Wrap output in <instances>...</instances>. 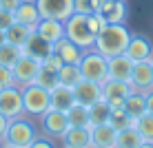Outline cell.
I'll return each mask as SVG.
<instances>
[{
    "instance_id": "3",
    "label": "cell",
    "mask_w": 153,
    "mask_h": 148,
    "mask_svg": "<svg viewBox=\"0 0 153 148\" xmlns=\"http://www.w3.org/2000/svg\"><path fill=\"white\" fill-rule=\"evenodd\" d=\"M38 137V128L31 119L22 117H16V119H9V126H7V137H4V148H27L31 141Z\"/></svg>"
},
{
    "instance_id": "28",
    "label": "cell",
    "mask_w": 153,
    "mask_h": 148,
    "mask_svg": "<svg viewBox=\"0 0 153 148\" xmlns=\"http://www.w3.org/2000/svg\"><path fill=\"white\" fill-rule=\"evenodd\" d=\"M25 53V49H20V46L16 44H9V42H4V44H0V64L11 68L16 62L20 60V55Z\"/></svg>"
},
{
    "instance_id": "20",
    "label": "cell",
    "mask_w": 153,
    "mask_h": 148,
    "mask_svg": "<svg viewBox=\"0 0 153 148\" xmlns=\"http://www.w3.org/2000/svg\"><path fill=\"white\" fill-rule=\"evenodd\" d=\"M115 137H118V130L111 124L91 126V144L96 148H115Z\"/></svg>"
},
{
    "instance_id": "18",
    "label": "cell",
    "mask_w": 153,
    "mask_h": 148,
    "mask_svg": "<svg viewBox=\"0 0 153 148\" xmlns=\"http://www.w3.org/2000/svg\"><path fill=\"white\" fill-rule=\"evenodd\" d=\"M98 13L109 24H122L129 18V4H126V0H109V2L102 4V9Z\"/></svg>"
},
{
    "instance_id": "6",
    "label": "cell",
    "mask_w": 153,
    "mask_h": 148,
    "mask_svg": "<svg viewBox=\"0 0 153 148\" xmlns=\"http://www.w3.org/2000/svg\"><path fill=\"white\" fill-rule=\"evenodd\" d=\"M42 68V60L38 55H31L25 51L22 55H20V60L16 62L11 66V73H13V82L18 84V86H27V84H33L36 77H38Z\"/></svg>"
},
{
    "instance_id": "23",
    "label": "cell",
    "mask_w": 153,
    "mask_h": 148,
    "mask_svg": "<svg viewBox=\"0 0 153 148\" xmlns=\"http://www.w3.org/2000/svg\"><path fill=\"white\" fill-rule=\"evenodd\" d=\"M122 108L129 113V117L131 119H138L142 117V115L146 113V97H144V93H138V91H133L129 95V97L124 99V104H122Z\"/></svg>"
},
{
    "instance_id": "34",
    "label": "cell",
    "mask_w": 153,
    "mask_h": 148,
    "mask_svg": "<svg viewBox=\"0 0 153 148\" xmlns=\"http://www.w3.org/2000/svg\"><path fill=\"white\" fill-rule=\"evenodd\" d=\"M27 148H58L56 144H53V139L51 137H47V135H38L33 141L27 146Z\"/></svg>"
},
{
    "instance_id": "14",
    "label": "cell",
    "mask_w": 153,
    "mask_h": 148,
    "mask_svg": "<svg viewBox=\"0 0 153 148\" xmlns=\"http://www.w3.org/2000/svg\"><path fill=\"white\" fill-rule=\"evenodd\" d=\"M131 71H133V60H129L124 53L107 57V77H109V80L129 82Z\"/></svg>"
},
{
    "instance_id": "10",
    "label": "cell",
    "mask_w": 153,
    "mask_h": 148,
    "mask_svg": "<svg viewBox=\"0 0 153 148\" xmlns=\"http://www.w3.org/2000/svg\"><path fill=\"white\" fill-rule=\"evenodd\" d=\"M36 7L40 11V18H53L65 22L73 15V0H36Z\"/></svg>"
},
{
    "instance_id": "2",
    "label": "cell",
    "mask_w": 153,
    "mask_h": 148,
    "mask_svg": "<svg viewBox=\"0 0 153 148\" xmlns=\"http://www.w3.org/2000/svg\"><path fill=\"white\" fill-rule=\"evenodd\" d=\"M65 35L82 51L93 49V44H96V33L89 27V18L84 13H73L65 20Z\"/></svg>"
},
{
    "instance_id": "33",
    "label": "cell",
    "mask_w": 153,
    "mask_h": 148,
    "mask_svg": "<svg viewBox=\"0 0 153 148\" xmlns=\"http://www.w3.org/2000/svg\"><path fill=\"white\" fill-rule=\"evenodd\" d=\"M87 18H89V27H91V31H93L96 35H98L104 27H107V24H109V22H107V20H104L100 13H89Z\"/></svg>"
},
{
    "instance_id": "37",
    "label": "cell",
    "mask_w": 153,
    "mask_h": 148,
    "mask_svg": "<svg viewBox=\"0 0 153 148\" xmlns=\"http://www.w3.org/2000/svg\"><path fill=\"white\" fill-rule=\"evenodd\" d=\"M18 4L20 0H0V9H7V11H16Z\"/></svg>"
},
{
    "instance_id": "35",
    "label": "cell",
    "mask_w": 153,
    "mask_h": 148,
    "mask_svg": "<svg viewBox=\"0 0 153 148\" xmlns=\"http://www.w3.org/2000/svg\"><path fill=\"white\" fill-rule=\"evenodd\" d=\"M13 82V73H11V68H7V66H2L0 64V91L2 88H7V86H11Z\"/></svg>"
},
{
    "instance_id": "17",
    "label": "cell",
    "mask_w": 153,
    "mask_h": 148,
    "mask_svg": "<svg viewBox=\"0 0 153 148\" xmlns=\"http://www.w3.org/2000/svg\"><path fill=\"white\" fill-rule=\"evenodd\" d=\"M73 104H76V95H73V88L62 86V84H56V86L49 91V108L67 113V110H69Z\"/></svg>"
},
{
    "instance_id": "30",
    "label": "cell",
    "mask_w": 153,
    "mask_h": 148,
    "mask_svg": "<svg viewBox=\"0 0 153 148\" xmlns=\"http://www.w3.org/2000/svg\"><path fill=\"white\" fill-rule=\"evenodd\" d=\"M109 124H111L115 130H122V128H129V126H133V119L129 117V113H126L124 108H111Z\"/></svg>"
},
{
    "instance_id": "44",
    "label": "cell",
    "mask_w": 153,
    "mask_h": 148,
    "mask_svg": "<svg viewBox=\"0 0 153 148\" xmlns=\"http://www.w3.org/2000/svg\"><path fill=\"white\" fill-rule=\"evenodd\" d=\"M93 148H96V146H93Z\"/></svg>"
},
{
    "instance_id": "43",
    "label": "cell",
    "mask_w": 153,
    "mask_h": 148,
    "mask_svg": "<svg viewBox=\"0 0 153 148\" xmlns=\"http://www.w3.org/2000/svg\"><path fill=\"white\" fill-rule=\"evenodd\" d=\"M0 148H4V144H2V141H0Z\"/></svg>"
},
{
    "instance_id": "25",
    "label": "cell",
    "mask_w": 153,
    "mask_h": 148,
    "mask_svg": "<svg viewBox=\"0 0 153 148\" xmlns=\"http://www.w3.org/2000/svg\"><path fill=\"white\" fill-rule=\"evenodd\" d=\"M56 77H58V84L73 88L78 82L82 80V73H80V66L78 64H62L60 71L56 73Z\"/></svg>"
},
{
    "instance_id": "24",
    "label": "cell",
    "mask_w": 153,
    "mask_h": 148,
    "mask_svg": "<svg viewBox=\"0 0 153 148\" xmlns=\"http://www.w3.org/2000/svg\"><path fill=\"white\" fill-rule=\"evenodd\" d=\"M109 117H111V104H109L107 99L100 97L96 104L89 106V121H91V126L109 124Z\"/></svg>"
},
{
    "instance_id": "1",
    "label": "cell",
    "mask_w": 153,
    "mask_h": 148,
    "mask_svg": "<svg viewBox=\"0 0 153 148\" xmlns=\"http://www.w3.org/2000/svg\"><path fill=\"white\" fill-rule=\"evenodd\" d=\"M129 38H131V31L124 22L122 24H107V27L96 35L93 49H96L98 53H102L104 57H113V55L124 53L126 44H129Z\"/></svg>"
},
{
    "instance_id": "12",
    "label": "cell",
    "mask_w": 153,
    "mask_h": 148,
    "mask_svg": "<svg viewBox=\"0 0 153 148\" xmlns=\"http://www.w3.org/2000/svg\"><path fill=\"white\" fill-rule=\"evenodd\" d=\"M124 55L133 62H142V60H151L153 57V44L146 35L142 33H131L129 44L124 49Z\"/></svg>"
},
{
    "instance_id": "42",
    "label": "cell",
    "mask_w": 153,
    "mask_h": 148,
    "mask_svg": "<svg viewBox=\"0 0 153 148\" xmlns=\"http://www.w3.org/2000/svg\"><path fill=\"white\" fill-rule=\"evenodd\" d=\"M20 2H36V0H20Z\"/></svg>"
},
{
    "instance_id": "31",
    "label": "cell",
    "mask_w": 153,
    "mask_h": 148,
    "mask_svg": "<svg viewBox=\"0 0 153 148\" xmlns=\"http://www.w3.org/2000/svg\"><path fill=\"white\" fill-rule=\"evenodd\" d=\"M62 64H65V62H62L60 57L53 53V51H49V53L42 57V68H45V71H49V73H58Z\"/></svg>"
},
{
    "instance_id": "8",
    "label": "cell",
    "mask_w": 153,
    "mask_h": 148,
    "mask_svg": "<svg viewBox=\"0 0 153 148\" xmlns=\"http://www.w3.org/2000/svg\"><path fill=\"white\" fill-rule=\"evenodd\" d=\"M40 124H42V133L51 139H62V135L69 130V119H67V113L62 110H53L49 108L47 113L40 115Z\"/></svg>"
},
{
    "instance_id": "4",
    "label": "cell",
    "mask_w": 153,
    "mask_h": 148,
    "mask_svg": "<svg viewBox=\"0 0 153 148\" xmlns=\"http://www.w3.org/2000/svg\"><path fill=\"white\" fill-rule=\"evenodd\" d=\"M22 88V108L25 115L29 117H40L42 113L49 110V88L40 86V84H27Z\"/></svg>"
},
{
    "instance_id": "9",
    "label": "cell",
    "mask_w": 153,
    "mask_h": 148,
    "mask_svg": "<svg viewBox=\"0 0 153 148\" xmlns=\"http://www.w3.org/2000/svg\"><path fill=\"white\" fill-rule=\"evenodd\" d=\"M129 84L138 93L151 91L153 88V57L151 60H142V62H133V71H131Z\"/></svg>"
},
{
    "instance_id": "15",
    "label": "cell",
    "mask_w": 153,
    "mask_h": 148,
    "mask_svg": "<svg viewBox=\"0 0 153 148\" xmlns=\"http://www.w3.org/2000/svg\"><path fill=\"white\" fill-rule=\"evenodd\" d=\"M73 95H76V102L82 106H91L102 97V84L91 82V80H80L73 86Z\"/></svg>"
},
{
    "instance_id": "21",
    "label": "cell",
    "mask_w": 153,
    "mask_h": 148,
    "mask_svg": "<svg viewBox=\"0 0 153 148\" xmlns=\"http://www.w3.org/2000/svg\"><path fill=\"white\" fill-rule=\"evenodd\" d=\"M13 18H16V22L25 24L29 29H36V24L40 22V11L36 7V2H20L13 11Z\"/></svg>"
},
{
    "instance_id": "29",
    "label": "cell",
    "mask_w": 153,
    "mask_h": 148,
    "mask_svg": "<svg viewBox=\"0 0 153 148\" xmlns=\"http://www.w3.org/2000/svg\"><path fill=\"white\" fill-rule=\"evenodd\" d=\"M133 126L144 141H153V115L151 113H144L142 117H138L133 121Z\"/></svg>"
},
{
    "instance_id": "11",
    "label": "cell",
    "mask_w": 153,
    "mask_h": 148,
    "mask_svg": "<svg viewBox=\"0 0 153 148\" xmlns=\"http://www.w3.org/2000/svg\"><path fill=\"white\" fill-rule=\"evenodd\" d=\"M133 93V86L129 82L120 80H107L102 84V99H107L111 104V108H122L124 99Z\"/></svg>"
},
{
    "instance_id": "19",
    "label": "cell",
    "mask_w": 153,
    "mask_h": 148,
    "mask_svg": "<svg viewBox=\"0 0 153 148\" xmlns=\"http://www.w3.org/2000/svg\"><path fill=\"white\" fill-rule=\"evenodd\" d=\"M51 51H53V53L60 57L65 64H80V60H82V55H84V51L78 44H73L67 35L62 40H58L56 44L51 46Z\"/></svg>"
},
{
    "instance_id": "32",
    "label": "cell",
    "mask_w": 153,
    "mask_h": 148,
    "mask_svg": "<svg viewBox=\"0 0 153 148\" xmlns=\"http://www.w3.org/2000/svg\"><path fill=\"white\" fill-rule=\"evenodd\" d=\"M36 84H40V86H45V88L51 91L58 84V77H56V73H49V71H45V68H40L38 77H36Z\"/></svg>"
},
{
    "instance_id": "22",
    "label": "cell",
    "mask_w": 153,
    "mask_h": 148,
    "mask_svg": "<svg viewBox=\"0 0 153 148\" xmlns=\"http://www.w3.org/2000/svg\"><path fill=\"white\" fill-rule=\"evenodd\" d=\"M4 35H7L9 44H16V46H20V49H25L27 42L31 40V35H33V29L25 27V24H20V22H13L11 27L4 31Z\"/></svg>"
},
{
    "instance_id": "36",
    "label": "cell",
    "mask_w": 153,
    "mask_h": 148,
    "mask_svg": "<svg viewBox=\"0 0 153 148\" xmlns=\"http://www.w3.org/2000/svg\"><path fill=\"white\" fill-rule=\"evenodd\" d=\"M16 22V18H13V11H7V9H0V29H4L7 31L11 24Z\"/></svg>"
},
{
    "instance_id": "27",
    "label": "cell",
    "mask_w": 153,
    "mask_h": 148,
    "mask_svg": "<svg viewBox=\"0 0 153 148\" xmlns=\"http://www.w3.org/2000/svg\"><path fill=\"white\" fill-rule=\"evenodd\" d=\"M67 119H69V126H89V128H91L89 106H82V104H78V102L67 110Z\"/></svg>"
},
{
    "instance_id": "7",
    "label": "cell",
    "mask_w": 153,
    "mask_h": 148,
    "mask_svg": "<svg viewBox=\"0 0 153 148\" xmlns=\"http://www.w3.org/2000/svg\"><path fill=\"white\" fill-rule=\"evenodd\" d=\"M0 113L7 119H16L22 117L25 108H22V88L18 84H11V86L2 88L0 91Z\"/></svg>"
},
{
    "instance_id": "5",
    "label": "cell",
    "mask_w": 153,
    "mask_h": 148,
    "mask_svg": "<svg viewBox=\"0 0 153 148\" xmlns=\"http://www.w3.org/2000/svg\"><path fill=\"white\" fill-rule=\"evenodd\" d=\"M78 66H80L82 80H91V82H98V84H104L109 80L107 77V57L102 53H98L96 49L84 51Z\"/></svg>"
},
{
    "instance_id": "41",
    "label": "cell",
    "mask_w": 153,
    "mask_h": 148,
    "mask_svg": "<svg viewBox=\"0 0 153 148\" xmlns=\"http://www.w3.org/2000/svg\"><path fill=\"white\" fill-rule=\"evenodd\" d=\"M7 42V35H4V29H0V44H4Z\"/></svg>"
},
{
    "instance_id": "26",
    "label": "cell",
    "mask_w": 153,
    "mask_h": 148,
    "mask_svg": "<svg viewBox=\"0 0 153 148\" xmlns=\"http://www.w3.org/2000/svg\"><path fill=\"white\" fill-rule=\"evenodd\" d=\"M142 137L135 130V126H129V128L118 130V137H115V148H138L142 144Z\"/></svg>"
},
{
    "instance_id": "13",
    "label": "cell",
    "mask_w": 153,
    "mask_h": 148,
    "mask_svg": "<svg viewBox=\"0 0 153 148\" xmlns=\"http://www.w3.org/2000/svg\"><path fill=\"white\" fill-rule=\"evenodd\" d=\"M33 31L42 42L53 46L58 40L65 38V22L62 20H53V18H40V22L36 24Z\"/></svg>"
},
{
    "instance_id": "40",
    "label": "cell",
    "mask_w": 153,
    "mask_h": 148,
    "mask_svg": "<svg viewBox=\"0 0 153 148\" xmlns=\"http://www.w3.org/2000/svg\"><path fill=\"white\" fill-rule=\"evenodd\" d=\"M138 148H153V141H142Z\"/></svg>"
},
{
    "instance_id": "16",
    "label": "cell",
    "mask_w": 153,
    "mask_h": 148,
    "mask_svg": "<svg viewBox=\"0 0 153 148\" xmlns=\"http://www.w3.org/2000/svg\"><path fill=\"white\" fill-rule=\"evenodd\" d=\"M62 148H93L89 126H69L62 135Z\"/></svg>"
},
{
    "instance_id": "38",
    "label": "cell",
    "mask_w": 153,
    "mask_h": 148,
    "mask_svg": "<svg viewBox=\"0 0 153 148\" xmlns=\"http://www.w3.org/2000/svg\"><path fill=\"white\" fill-rule=\"evenodd\" d=\"M7 126H9V119L0 113V141H4V137H7Z\"/></svg>"
},
{
    "instance_id": "39",
    "label": "cell",
    "mask_w": 153,
    "mask_h": 148,
    "mask_svg": "<svg viewBox=\"0 0 153 148\" xmlns=\"http://www.w3.org/2000/svg\"><path fill=\"white\" fill-rule=\"evenodd\" d=\"M144 97H146V113H151V115H153V88L144 93Z\"/></svg>"
}]
</instances>
